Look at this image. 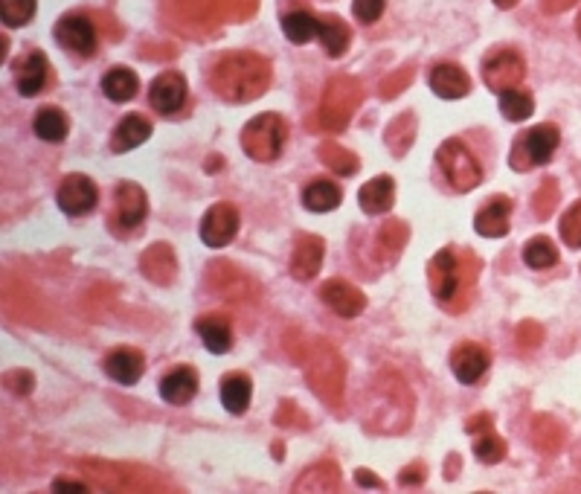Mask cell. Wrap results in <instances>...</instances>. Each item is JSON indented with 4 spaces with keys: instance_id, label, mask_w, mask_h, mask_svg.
I'll use <instances>...</instances> for the list:
<instances>
[{
    "instance_id": "obj_1",
    "label": "cell",
    "mask_w": 581,
    "mask_h": 494,
    "mask_svg": "<svg viewBox=\"0 0 581 494\" xmlns=\"http://www.w3.org/2000/svg\"><path fill=\"white\" fill-rule=\"evenodd\" d=\"M274 70L271 62L259 53L239 50V53H224L210 67V88L224 102H253L271 88Z\"/></svg>"
},
{
    "instance_id": "obj_2",
    "label": "cell",
    "mask_w": 581,
    "mask_h": 494,
    "mask_svg": "<svg viewBox=\"0 0 581 494\" xmlns=\"http://www.w3.org/2000/svg\"><path fill=\"white\" fill-rule=\"evenodd\" d=\"M413 416V396L410 387L393 370L378 372L372 390H369L367 428L378 433H401L410 428Z\"/></svg>"
},
{
    "instance_id": "obj_3",
    "label": "cell",
    "mask_w": 581,
    "mask_h": 494,
    "mask_svg": "<svg viewBox=\"0 0 581 494\" xmlns=\"http://www.w3.org/2000/svg\"><path fill=\"white\" fill-rule=\"evenodd\" d=\"M480 274V259H468L462 262L457 256V250L445 247L439 250L433 259H430L428 277H430V291L439 303L451 306L459 297L462 285H474V277Z\"/></svg>"
},
{
    "instance_id": "obj_4",
    "label": "cell",
    "mask_w": 581,
    "mask_h": 494,
    "mask_svg": "<svg viewBox=\"0 0 581 494\" xmlns=\"http://www.w3.org/2000/svg\"><path fill=\"white\" fill-rule=\"evenodd\" d=\"M364 102V88L358 79L346 76V73H337L329 79L326 91H323V102H320V125L326 131H343L349 120L355 117V111L361 108Z\"/></svg>"
},
{
    "instance_id": "obj_5",
    "label": "cell",
    "mask_w": 581,
    "mask_h": 494,
    "mask_svg": "<svg viewBox=\"0 0 581 494\" xmlns=\"http://www.w3.org/2000/svg\"><path fill=\"white\" fill-rule=\"evenodd\" d=\"M285 137H288V125L279 114H259L242 131V149L256 163H271L282 155Z\"/></svg>"
},
{
    "instance_id": "obj_6",
    "label": "cell",
    "mask_w": 581,
    "mask_h": 494,
    "mask_svg": "<svg viewBox=\"0 0 581 494\" xmlns=\"http://www.w3.org/2000/svg\"><path fill=\"white\" fill-rule=\"evenodd\" d=\"M558 143H561V131L555 125H535V128H529L526 134H520L518 140H515L509 163H512L515 172H529L535 166H544L555 155Z\"/></svg>"
},
{
    "instance_id": "obj_7",
    "label": "cell",
    "mask_w": 581,
    "mask_h": 494,
    "mask_svg": "<svg viewBox=\"0 0 581 494\" xmlns=\"http://www.w3.org/2000/svg\"><path fill=\"white\" fill-rule=\"evenodd\" d=\"M308 384L320 393V399L335 407L340 404V396H343V364L337 358V352L326 343H317L308 349Z\"/></svg>"
},
{
    "instance_id": "obj_8",
    "label": "cell",
    "mask_w": 581,
    "mask_h": 494,
    "mask_svg": "<svg viewBox=\"0 0 581 494\" xmlns=\"http://www.w3.org/2000/svg\"><path fill=\"white\" fill-rule=\"evenodd\" d=\"M436 163L445 175V181L454 186L457 192H471L474 186L483 181V169L477 157L465 149L462 140H445L436 152Z\"/></svg>"
},
{
    "instance_id": "obj_9",
    "label": "cell",
    "mask_w": 581,
    "mask_h": 494,
    "mask_svg": "<svg viewBox=\"0 0 581 494\" xmlns=\"http://www.w3.org/2000/svg\"><path fill=\"white\" fill-rule=\"evenodd\" d=\"M526 79V62L515 50H494L483 62V82L494 93L515 91Z\"/></svg>"
},
{
    "instance_id": "obj_10",
    "label": "cell",
    "mask_w": 581,
    "mask_h": 494,
    "mask_svg": "<svg viewBox=\"0 0 581 494\" xmlns=\"http://www.w3.org/2000/svg\"><path fill=\"white\" fill-rule=\"evenodd\" d=\"M239 233V210L227 201L213 204L201 221V242L207 247H227Z\"/></svg>"
},
{
    "instance_id": "obj_11",
    "label": "cell",
    "mask_w": 581,
    "mask_h": 494,
    "mask_svg": "<svg viewBox=\"0 0 581 494\" xmlns=\"http://www.w3.org/2000/svg\"><path fill=\"white\" fill-rule=\"evenodd\" d=\"M56 38H59L62 47H67L76 56L88 59V56L96 53V27L91 24V18L82 15V12L64 15L62 21L56 24Z\"/></svg>"
},
{
    "instance_id": "obj_12",
    "label": "cell",
    "mask_w": 581,
    "mask_h": 494,
    "mask_svg": "<svg viewBox=\"0 0 581 494\" xmlns=\"http://www.w3.org/2000/svg\"><path fill=\"white\" fill-rule=\"evenodd\" d=\"M56 201H59V207L67 216H85V213H91L93 207H96L99 192H96V184L88 175H67L59 184Z\"/></svg>"
},
{
    "instance_id": "obj_13",
    "label": "cell",
    "mask_w": 581,
    "mask_h": 494,
    "mask_svg": "<svg viewBox=\"0 0 581 494\" xmlns=\"http://www.w3.org/2000/svg\"><path fill=\"white\" fill-rule=\"evenodd\" d=\"M320 300L335 311V314H340V317H358L361 311L367 309L364 291L355 288V285L346 282V279H329V282H323Z\"/></svg>"
},
{
    "instance_id": "obj_14",
    "label": "cell",
    "mask_w": 581,
    "mask_h": 494,
    "mask_svg": "<svg viewBox=\"0 0 581 494\" xmlns=\"http://www.w3.org/2000/svg\"><path fill=\"white\" fill-rule=\"evenodd\" d=\"M489 352H486V346H480V343H474V340H465V343H459L457 349H454V355H451V370L457 375L459 384H477L486 372H489Z\"/></svg>"
},
{
    "instance_id": "obj_15",
    "label": "cell",
    "mask_w": 581,
    "mask_h": 494,
    "mask_svg": "<svg viewBox=\"0 0 581 494\" xmlns=\"http://www.w3.org/2000/svg\"><path fill=\"white\" fill-rule=\"evenodd\" d=\"M149 102H152V108L157 114H175V111H181L186 102V79L181 73H175V70H166V73H160L157 79L152 82V88H149Z\"/></svg>"
},
{
    "instance_id": "obj_16",
    "label": "cell",
    "mask_w": 581,
    "mask_h": 494,
    "mask_svg": "<svg viewBox=\"0 0 581 494\" xmlns=\"http://www.w3.org/2000/svg\"><path fill=\"white\" fill-rule=\"evenodd\" d=\"M114 210H117V224L123 230H137L146 213H149V201H146V192L131 181H123L114 192Z\"/></svg>"
},
{
    "instance_id": "obj_17",
    "label": "cell",
    "mask_w": 581,
    "mask_h": 494,
    "mask_svg": "<svg viewBox=\"0 0 581 494\" xmlns=\"http://www.w3.org/2000/svg\"><path fill=\"white\" fill-rule=\"evenodd\" d=\"M468 431L474 433V457L480 460V463L494 465L500 463L503 457H506V439L500 436V433H494L491 428V416H474L471 422H468Z\"/></svg>"
},
{
    "instance_id": "obj_18",
    "label": "cell",
    "mask_w": 581,
    "mask_h": 494,
    "mask_svg": "<svg viewBox=\"0 0 581 494\" xmlns=\"http://www.w3.org/2000/svg\"><path fill=\"white\" fill-rule=\"evenodd\" d=\"M323 253H326V245L320 236H311V233H303L297 236V245H294V253H291V274L300 282H308V279L317 277L320 265H323Z\"/></svg>"
},
{
    "instance_id": "obj_19",
    "label": "cell",
    "mask_w": 581,
    "mask_h": 494,
    "mask_svg": "<svg viewBox=\"0 0 581 494\" xmlns=\"http://www.w3.org/2000/svg\"><path fill=\"white\" fill-rule=\"evenodd\" d=\"M509 216H512V198L494 195L480 207V213L474 218V227L486 239H503L509 233Z\"/></svg>"
},
{
    "instance_id": "obj_20",
    "label": "cell",
    "mask_w": 581,
    "mask_h": 494,
    "mask_svg": "<svg viewBox=\"0 0 581 494\" xmlns=\"http://www.w3.org/2000/svg\"><path fill=\"white\" fill-rule=\"evenodd\" d=\"M105 372H108L117 384L131 387V384H137V381L143 378V372H146V358H143L140 349L120 346V349H114V352L105 358Z\"/></svg>"
},
{
    "instance_id": "obj_21",
    "label": "cell",
    "mask_w": 581,
    "mask_h": 494,
    "mask_svg": "<svg viewBox=\"0 0 581 494\" xmlns=\"http://www.w3.org/2000/svg\"><path fill=\"white\" fill-rule=\"evenodd\" d=\"M430 88L442 99H462L471 91V79L459 64H436L428 76Z\"/></svg>"
},
{
    "instance_id": "obj_22",
    "label": "cell",
    "mask_w": 581,
    "mask_h": 494,
    "mask_svg": "<svg viewBox=\"0 0 581 494\" xmlns=\"http://www.w3.org/2000/svg\"><path fill=\"white\" fill-rule=\"evenodd\" d=\"M393 201H396V181H393L390 175L372 178V181H367V184L361 186V192H358V204H361V210H364L367 216H381V213H387V210L393 207Z\"/></svg>"
},
{
    "instance_id": "obj_23",
    "label": "cell",
    "mask_w": 581,
    "mask_h": 494,
    "mask_svg": "<svg viewBox=\"0 0 581 494\" xmlns=\"http://www.w3.org/2000/svg\"><path fill=\"white\" fill-rule=\"evenodd\" d=\"M195 393H198V372L192 370V367H175V370H169V375H163V381H160L163 402L181 407V404L192 402Z\"/></svg>"
},
{
    "instance_id": "obj_24",
    "label": "cell",
    "mask_w": 581,
    "mask_h": 494,
    "mask_svg": "<svg viewBox=\"0 0 581 494\" xmlns=\"http://www.w3.org/2000/svg\"><path fill=\"white\" fill-rule=\"evenodd\" d=\"M149 134H152V123H149L143 114H128V117H123L120 125L114 128V134H111V149H114L117 155L131 152V149L143 146V143L149 140Z\"/></svg>"
},
{
    "instance_id": "obj_25",
    "label": "cell",
    "mask_w": 581,
    "mask_h": 494,
    "mask_svg": "<svg viewBox=\"0 0 581 494\" xmlns=\"http://www.w3.org/2000/svg\"><path fill=\"white\" fill-rule=\"evenodd\" d=\"M140 271L152 279V282H157V285H169L175 279V271H178V262H175L172 247L163 245V242L149 247L143 253V259H140Z\"/></svg>"
},
{
    "instance_id": "obj_26",
    "label": "cell",
    "mask_w": 581,
    "mask_h": 494,
    "mask_svg": "<svg viewBox=\"0 0 581 494\" xmlns=\"http://www.w3.org/2000/svg\"><path fill=\"white\" fill-rule=\"evenodd\" d=\"M198 335L204 340V346L213 352V355H227L230 346H233V326L224 314H204L198 323H195Z\"/></svg>"
},
{
    "instance_id": "obj_27",
    "label": "cell",
    "mask_w": 581,
    "mask_h": 494,
    "mask_svg": "<svg viewBox=\"0 0 581 494\" xmlns=\"http://www.w3.org/2000/svg\"><path fill=\"white\" fill-rule=\"evenodd\" d=\"M47 70H50V64H47V56H44V53H38V50L27 53L24 62L18 64V76H15L18 93H21V96H35V93H41L44 82H47Z\"/></svg>"
},
{
    "instance_id": "obj_28",
    "label": "cell",
    "mask_w": 581,
    "mask_h": 494,
    "mask_svg": "<svg viewBox=\"0 0 581 494\" xmlns=\"http://www.w3.org/2000/svg\"><path fill=\"white\" fill-rule=\"evenodd\" d=\"M340 201H343V189L326 178H317L303 189V204L311 213H332Z\"/></svg>"
},
{
    "instance_id": "obj_29",
    "label": "cell",
    "mask_w": 581,
    "mask_h": 494,
    "mask_svg": "<svg viewBox=\"0 0 581 494\" xmlns=\"http://www.w3.org/2000/svg\"><path fill=\"white\" fill-rule=\"evenodd\" d=\"M250 396H253V384L242 372L227 375L221 381V404L227 407V413H233V416L245 413L247 407H250Z\"/></svg>"
},
{
    "instance_id": "obj_30",
    "label": "cell",
    "mask_w": 581,
    "mask_h": 494,
    "mask_svg": "<svg viewBox=\"0 0 581 494\" xmlns=\"http://www.w3.org/2000/svg\"><path fill=\"white\" fill-rule=\"evenodd\" d=\"M137 88H140V79H137V73L128 70V67H114V70H108L105 79H102V91H105V96H108L111 102H128V99H134V96H137Z\"/></svg>"
},
{
    "instance_id": "obj_31",
    "label": "cell",
    "mask_w": 581,
    "mask_h": 494,
    "mask_svg": "<svg viewBox=\"0 0 581 494\" xmlns=\"http://www.w3.org/2000/svg\"><path fill=\"white\" fill-rule=\"evenodd\" d=\"M337 489H340V471L335 463H320L308 468L294 486V492H337Z\"/></svg>"
},
{
    "instance_id": "obj_32",
    "label": "cell",
    "mask_w": 581,
    "mask_h": 494,
    "mask_svg": "<svg viewBox=\"0 0 581 494\" xmlns=\"http://www.w3.org/2000/svg\"><path fill=\"white\" fill-rule=\"evenodd\" d=\"M317 38L323 41V47H326V53L337 59V56H343L346 53V47H349V27L337 18V15H320V27H317Z\"/></svg>"
},
{
    "instance_id": "obj_33",
    "label": "cell",
    "mask_w": 581,
    "mask_h": 494,
    "mask_svg": "<svg viewBox=\"0 0 581 494\" xmlns=\"http://www.w3.org/2000/svg\"><path fill=\"white\" fill-rule=\"evenodd\" d=\"M32 128H35V134H38L44 143H62L64 137H67V117H64V111L47 105V108H41V111L35 114Z\"/></svg>"
},
{
    "instance_id": "obj_34",
    "label": "cell",
    "mask_w": 581,
    "mask_h": 494,
    "mask_svg": "<svg viewBox=\"0 0 581 494\" xmlns=\"http://www.w3.org/2000/svg\"><path fill=\"white\" fill-rule=\"evenodd\" d=\"M407 236H410V230H407V224L404 221H398V218H390V221H384V227L378 230V259L384 262V256H387V262H393L398 253H401V247L407 242Z\"/></svg>"
},
{
    "instance_id": "obj_35",
    "label": "cell",
    "mask_w": 581,
    "mask_h": 494,
    "mask_svg": "<svg viewBox=\"0 0 581 494\" xmlns=\"http://www.w3.org/2000/svg\"><path fill=\"white\" fill-rule=\"evenodd\" d=\"M317 27H320V18L306 12V9H297V12H291V15L282 18V32L294 44H308L317 35Z\"/></svg>"
},
{
    "instance_id": "obj_36",
    "label": "cell",
    "mask_w": 581,
    "mask_h": 494,
    "mask_svg": "<svg viewBox=\"0 0 581 494\" xmlns=\"http://www.w3.org/2000/svg\"><path fill=\"white\" fill-rule=\"evenodd\" d=\"M500 111H503V117H506L509 123H523V120L532 117L535 99H532V93L520 91V88L500 93Z\"/></svg>"
},
{
    "instance_id": "obj_37",
    "label": "cell",
    "mask_w": 581,
    "mask_h": 494,
    "mask_svg": "<svg viewBox=\"0 0 581 494\" xmlns=\"http://www.w3.org/2000/svg\"><path fill=\"white\" fill-rule=\"evenodd\" d=\"M320 160H323L332 172H337V175H355L358 166H361L358 155H352L349 149H343V146L335 143V140H326V143L320 146Z\"/></svg>"
},
{
    "instance_id": "obj_38",
    "label": "cell",
    "mask_w": 581,
    "mask_h": 494,
    "mask_svg": "<svg viewBox=\"0 0 581 494\" xmlns=\"http://www.w3.org/2000/svg\"><path fill=\"white\" fill-rule=\"evenodd\" d=\"M523 262L535 271H544V268H552L558 262V247L552 245L547 236H535L529 245L523 247Z\"/></svg>"
},
{
    "instance_id": "obj_39",
    "label": "cell",
    "mask_w": 581,
    "mask_h": 494,
    "mask_svg": "<svg viewBox=\"0 0 581 494\" xmlns=\"http://www.w3.org/2000/svg\"><path fill=\"white\" fill-rule=\"evenodd\" d=\"M532 439H535L538 451L555 454L561 448V442H564V428L555 419H550V416H538L535 428H532Z\"/></svg>"
},
{
    "instance_id": "obj_40",
    "label": "cell",
    "mask_w": 581,
    "mask_h": 494,
    "mask_svg": "<svg viewBox=\"0 0 581 494\" xmlns=\"http://www.w3.org/2000/svg\"><path fill=\"white\" fill-rule=\"evenodd\" d=\"M35 15V0H0V21L6 27H27Z\"/></svg>"
},
{
    "instance_id": "obj_41",
    "label": "cell",
    "mask_w": 581,
    "mask_h": 494,
    "mask_svg": "<svg viewBox=\"0 0 581 494\" xmlns=\"http://www.w3.org/2000/svg\"><path fill=\"white\" fill-rule=\"evenodd\" d=\"M558 198H561V192H558V184L547 178L544 184L538 186V192H535V198H532V210H535V218H541V221H547L552 216V210L558 207Z\"/></svg>"
},
{
    "instance_id": "obj_42",
    "label": "cell",
    "mask_w": 581,
    "mask_h": 494,
    "mask_svg": "<svg viewBox=\"0 0 581 494\" xmlns=\"http://www.w3.org/2000/svg\"><path fill=\"white\" fill-rule=\"evenodd\" d=\"M561 239L564 245L579 250L581 247V198L561 216Z\"/></svg>"
},
{
    "instance_id": "obj_43",
    "label": "cell",
    "mask_w": 581,
    "mask_h": 494,
    "mask_svg": "<svg viewBox=\"0 0 581 494\" xmlns=\"http://www.w3.org/2000/svg\"><path fill=\"white\" fill-rule=\"evenodd\" d=\"M384 6H387V0H355L352 12L361 24H375L384 15Z\"/></svg>"
},
{
    "instance_id": "obj_44",
    "label": "cell",
    "mask_w": 581,
    "mask_h": 494,
    "mask_svg": "<svg viewBox=\"0 0 581 494\" xmlns=\"http://www.w3.org/2000/svg\"><path fill=\"white\" fill-rule=\"evenodd\" d=\"M410 79H413V70H398L393 79H387L384 85H381V96H398V91L404 88V85H410Z\"/></svg>"
},
{
    "instance_id": "obj_45",
    "label": "cell",
    "mask_w": 581,
    "mask_h": 494,
    "mask_svg": "<svg viewBox=\"0 0 581 494\" xmlns=\"http://www.w3.org/2000/svg\"><path fill=\"white\" fill-rule=\"evenodd\" d=\"M398 480H401V486H422V480H425V465L413 463L410 468L401 471Z\"/></svg>"
},
{
    "instance_id": "obj_46",
    "label": "cell",
    "mask_w": 581,
    "mask_h": 494,
    "mask_svg": "<svg viewBox=\"0 0 581 494\" xmlns=\"http://www.w3.org/2000/svg\"><path fill=\"white\" fill-rule=\"evenodd\" d=\"M518 340L523 346H538L541 343V326L538 323H523L518 332Z\"/></svg>"
},
{
    "instance_id": "obj_47",
    "label": "cell",
    "mask_w": 581,
    "mask_h": 494,
    "mask_svg": "<svg viewBox=\"0 0 581 494\" xmlns=\"http://www.w3.org/2000/svg\"><path fill=\"white\" fill-rule=\"evenodd\" d=\"M579 0H541V9L547 12V15H561V12H567L570 6H576Z\"/></svg>"
},
{
    "instance_id": "obj_48",
    "label": "cell",
    "mask_w": 581,
    "mask_h": 494,
    "mask_svg": "<svg viewBox=\"0 0 581 494\" xmlns=\"http://www.w3.org/2000/svg\"><path fill=\"white\" fill-rule=\"evenodd\" d=\"M355 480H358L361 486H367V489H375V492H378V489H387V486H384V483H381V480H378V477H375L372 471H364V468H361V471L355 474Z\"/></svg>"
},
{
    "instance_id": "obj_49",
    "label": "cell",
    "mask_w": 581,
    "mask_h": 494,
    "mask_svg": "<svg viewBox=\"0 0 581 494\" xmlns=\"http://www.w3.org/2000/svg\"><path fill=\"white\" fill-rule=\"evenodd\" d=\"M53 492L79 494V492H88V486H85V483H70V480H56V483H53Z\"/></svg>"
},
{
    "instance_id": "obj_50",
    "label": "cell",
    "mask_w": 581,
    "mask_h": 494,
    "mask_svg": "<svg viewBox=\"0 0 581 494\" xmlns=\"http://www.w3.org/2000/svg\"><path fill=\"white\" fill-rule=\"evenodd\" d=\"M494 3H497L500 9H512V6H515L518 0H494Z\"/></svg>"
},
{
    "instance_id": "obj_51",
    "label": "cell",
    "mask_w": 581,
    "mask_h": 494,
    "mask_svg": "<svg viewBox=\"0 0 581 494\" xmlns=\"http://www.w3.org/2000/svg\"><path fill=\"white\" fill-rule=\"evenodd\" d=\"M576 30H579V38H581V12H579V21H576Z\"/></svg>"
}]
</instances>
